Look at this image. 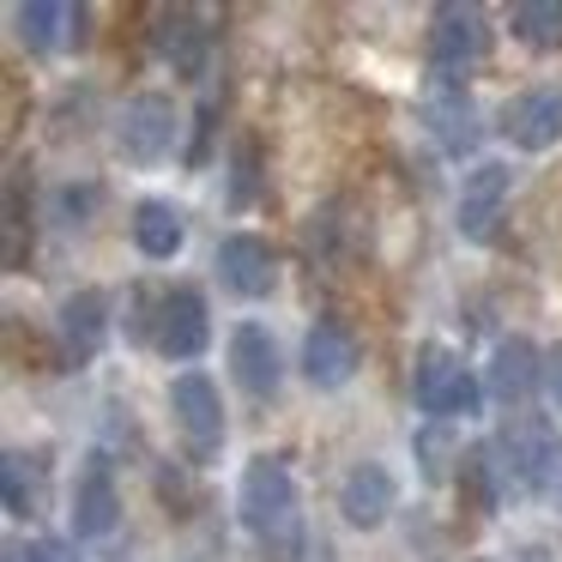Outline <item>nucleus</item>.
<instances>
[{
    "instance_id": "obj_1",
    "label": "nucleus",
    "mask_w": 562,
    "mask_h": 562,
    "mask_svg": "<svg viewBox=\"0 0 562 562\" xmlns=\"http://www.w3.org/2000/svg\"><path fill=\"white\" fill-rule=\"evenodd\" d=\"M236 514H243L248 538L267 550L272 562H291L303 550V514H296V477L279 453L248 460L243 484H236Z\"/></svg>"
},
{
    "instance_id": "obj_2",
    "label": "nucleus",
    "mask_w": 562,
    "mask_h": 562,
    "mask_svg": "<svg viewBox=\"0 0 562 562\" xmlns=\"http://www.w3.org/2000/svg\"><path fill=\"white\" fill-rule=\"evenodd\" d=\"M490 448L502 460V477L514 490H526V496H538V490H550L562 477V429L538 412H508Z\"/></svg>"
},
{
    "instance_id": "obj_3",
    "label": "nucleus",
    "mask_w": 562,
    "mask_h": 562,
    "mask_svg": "<svg viewBox=\"0 0 562 562\" xmlns=\"http://www.w3.org/2000/svg\"><path fill=\"white\" fill-rule=\"evenodd\" d=\"M412 400L429 424H453V417H477V381L448 345H424L412 363Z\"/></svg>"
},
{
    "instance_id": "obj_4",
    "label": "nucleus",
    "mask_w": 562,
    "mask_h": 562,
    "mask_svg": "<svg viewBox=\"0 0 562 562\" xmlns=\"http://www.w3.org/2000/svg\"><path fill=\"white\" fill-rule=\"evenodd\" d=\"M484 55H490V19H484V7L441 0L436 13H429V67H436V79L472 74Z\"/></svg>"
},
{
    "instance_id": "obj_5",
    "label": "nucleus",
    "mask_w": 562,
    "mask_h": 562,
    "mask_svg": "<svg viewBox=\"0 0 562 562\" xmlns=\"http://www.w3.org/2000/svg\"><path fill=\"white\" fill-rule=\"evenodd\" d=\"M170 412H176V429L188 441V460L194 465H212L224 453V400L212 387V375L200 369H182L170 381Z\"/></svg>"
},
{
    "instance_id": "obj_6",
    "label": "nucleus",
    "mask_w": 562,
    "mask_h": 562,
    "mask_svg": "<svg viewBox=\"0 0 562 562\" xmlns=\"http://www.w3.org/2000/svg\"><path fill=\"white\" fill-rule=\"evenodd\" d=\"M176 103L164 98V91H139V98L122 103V115H115V151H122L134 170H151V164H164L176 151Z\"/></svg>"
},
{
    "instance_id": "obj_7",
    "label": "nucleus",
    "mask_w": 562,
    "mask_h": 562,
    "mask_svg": "<svg viewBox=\"0 0 562 562\" xmlns=\"http://www.w3.org/2000/svg\"><path fill=\"white\" fill-rule=\"evenodd\" d=\"M151 345H158L170 363H194V357L212 345V315H206V296H200L194 284H176V291L158 296V327H151Z\"/></svg>"
},
{
    "instance_id": "obj_8",
    "label": "nucleus",
    "mask_w": 562,
    "mask_h": 562,
    "mask_svg": "<svg viewBox=\"0 0 562 562\" xmlns=\"http://www.w3.org/2000/svg\"><path fill=\"white\" fill-rule=\"evenodd\" d=\"M67 520H74V538H110L115 520H122V490H115V472L103 453L79 460L74 496H67Z\"/></svg>"
},
{
    "instance_id": "obj_9",
    "label": "nucleus",
    "mask_w": 562,
    "mask_h": 562,
    "mask_svg": "<svg viewBox=\"0 0 562 562\" xmlns=\"http://www.w3.org/2000/svg\"><path fill=\"white\" fill-rule=\"evenodd\" d=\"M357 369H363V345H357V333L345 327L339 315H321L315 327L303 333V375H308V387L333 393V387H345Z\"/></svg>"
},
{
    "instance_id": "obj_10",
    "label": "nucleus",
    "mask_w": 562,
    "mask_h": 562,
    "mask_svg": "<svg viewBox=\"0 0 562 562\" xmlns=\"http://www.w3.org/2000/svg\"><path fill=\"white\" fill-rule=\"evenodd\" d=\"M151 49H158V61L176 79H200L206 74V55H212V31L194 7H164L151 19Z\"/></svg>"
},
{
    "instance_id": "obj_11",
    "label": "nucleus",
    "mask_w": 562,
    "mask_h": 562,
    "mask_svg": "<svg viewBox=\"0 0 562 562\" xmlns=\"http://www.w3.org/2000/svg\"><path fill=\"white\" fill-rule=\"evenodd\" d=\"M502 134H508L520 151H550L557 146L562 139V79L508 98V110H502Z\"/></svg>"
},
{
    "instance_id": "obj_12",
    "label": "nucleus",
    "mask_w": 562,
    "mask_h": 562,
    "mask_svg": "<svg viewBox=\"0 0 562 562\" xmlns=\"http://www.w3.org/2000/svg\"><path fill=\"white\" fill-rule=\"evenodd\" d=\"M218 272H224V284H231L236 296H248V303H260V296L279 291V255H272V243L255 236V231L224 236L218 243Z\"/></svg>"
},
{
    "instance_id": "obj_13",
    "label": "nucleus",
    "mask_w": 562,
    "mask_h": 562,
    "mask_svg": "<svg viewBox=\"0 0 562 562\" xmlns=\"http://www.w3.org/2000/svg\"><path fill=\"white\" fill-rule=\"evenodd\" d=\"M508 188H514V170L502 158L472 164V170H465V188H460V236L484 243V236L496 231L502 206H508Z\"/></svg>"
},
{
    "instance_id": "obj_14",
    "label": "nucleus",
    "mask_w": 562,
    "mask_h": 562,
    "mask_svg": "<svg viewBox=\"0 0 562 562\" xmlns=\"http://www.w3.org/2000/svg\"><path fill=\"white\" fill-rule=\"evenodd\" d=\"M61 363L67 369H86L91 357L103 351V339H110V296L103 291H74L61 303Z\"/></svg>"
},
{
    "instance_id": "obj_15",
    "label": "nucleus",
    "mask_w": 562,
    "mask_h": 562,
    "mask_svg": "<svg viewBox=\"0 0 562 562\" xmlns=\"http://www.w3.org/2000/svg\"><path fill=\"white\" fill-rule=\"evenodd\" d=\"M424 122H429V134L441 139V151H453V158H465V151L477 146V103L465 98V86L460 79H436L429 86V98H424Z\"/></svg>"
},
{
    "instance_id": "obj_16",
    "label": "nucleus",
    "mask_w": 562,
    "mask_h": 562,
    "mask_svg": "<svg viewBox=\"0 0 562 562\" xmlns=\"http://www.w3.org/2000/svg\"><path fill=\"white\" fill-rule=\"evenodd\" d=\"M393 502H400V484H393V472H387L381 460L351 465V477L339 484V514L357 526V532H375V526H387Z\"/></svg>"
},
{
    "instance_id": "obj_17",
    "label": "nucleus",
    "mask_w": 562,
    "mask_h": 562,
    "mask_svg": "<svg viewBox=\"0 0 562 562\" xmlns=\"http://www.w3.org/2000/svg\"><path fill=\"white\" fill-rule=\"evenodd\" d=\"M544 387V357H538V345L532 339H502L496 351H490V400L496 405H520V400H532V393Z\"/></svg>"
},
{
    "instance_id": "obj_18",
    "label": "nucleus",
    "mask_w": 562,
    "mask_h": 562,
    "mask_svg": "<svg viewBox=\"0 0 562 562\" xmlns=\"http://www.w3.org/2000/svg\"><path fill=\"white\" fill-rule=\"evenodd\" d=\"M231 369L236 381H243L255 400H272L284 381V363H279V339H272L260 321H243V327L231 333Z\"/></svg>"
},
{
    "instance_id": "obj_19",
    "label": "nucleus",
    "mask_w": 562,
    "mask_h": 562,
    "mask_svg": "<svg viewBox=\"0 0 562 562\" xmlns=\"http://www.w3.org/2000/svg\"><path fill=\"white\" fill-rule=\"evenodd\" d=\"M127 231H134V248L146 260H176L182 243H188V224H182V212H176L170 200H139L134 218H127Z\"/></svg>"
},
{
    "instance_id": "obj_20",
    "label": "nucleus",
    "mask_w": 562,
    "mask_h": 562,
    "mask_svg": "<svg viewBox=\"0 0 562 562\" xmlns=\"http://www.w3.org/2000/svg\"><path fill=\"white\" fill-rule=\"evenodd\" d=\"M502 484H508V477H502L496 448H490V441H472L465 460H460V502H465V514H496Z\"/></svg>"
},
{
    "instance_id": "obj_21",
    "label": "nucleus",
    "mask_w": 562,
    "mask_h": 562,
    "mask_svg": "<svg viewBox=\"0 0 562 562\" xmlns=\"http://www.w3.org/2000/svg\"><path fill=\"white\" fill-rule=\"evenodd\" d=\"M19 37H25V49H37V55H49V49H61L67 37H74V7H61V0H25L19 7Z\"/></svg>"
},
{
    "instance_id": "obj_22",
    "label": "nucleus",
    "mask_w": 562,
    "mask_h": 562,
    "mask_svg": "<svg viewBox=\"0 0 562 562\" xmlns=\"http://www.w3.org/2000/svg\"><path fill=\"white\" fill-rule=\"evenodd\" d=\"M508 25H514V37L538 55L562 49V0H520Z\"/></svg>"
},
{
    "instance_id": "obj_23",
    "label": "nucleus",
    "mask_w": 562,
    "mask_h": 562,
    "mask_svg": "<svg viewBox=\"0 0 562 562\" xmlns=\"http://www.w3.org/2000/svg\"><path fill=\"white\" fill-rule=\"evenodd\" d=\"M417 460H424V477H448V465L465 460V441L453 436V424H424V436H417Z\"/></svg>"
},
{
    "instance_id": "obj_24",
    "label": "nucleus",
    "mask_w": 562,
    "mask_h": 562,
    "mask_svg": "<svg viewBox=\"0 0 562 562\" xmlns=\"http://www.w3.org/2000/svg\"><path fill=\"white\" fill-rule=\"evenodd\" d=\"M25 231H31V212H25V164L13 170V182H7V267H25V255H31V243H25Z\"/></svg>"
},
{
    "instance_id": "obj_25",
    "label": "nucleus",
    "mask_w": 562,
    "mask_h": 562,
    "mask_svg": "<svg viewBox=\"0 0 562 562\" xmlns=\"http://www.w3.org/2000/svg\"><path fill=\"white\" fill-rule=\"evenodd\" d=\"M0 490H7V514H19V520L37 514V477H31L25 453H7V460H0Z\"/></svg>"
},
{
    "instance_id": "obj_26",
    "label": "nucleus",
    "mask_w": 562,
    "mask_h": 562,
    "mask_svg": "<svg viewBox=\"0 0 562 562\" xmlns=\"http://www.w3.org/2000/svg\"><path fill=\"white\" fill-rule=\"evenodd\" d=\"M98 182H67L61 188V200H55V206H61V224H86L91 212H98Z\"/></svg>"
},
{
    "instance_id": "obj_27",
    "label": "nucleus",
    "mask_w": 562,
    "mask_h": 562,
    "mask_svg": "<svg viewBox=\"0 0 562 562\" xmlns=\"http://www.w3.org/2000/svg\"><path fill=\"white\" fill-rule=\"evenodd\" d=\"M255 176H260V158H255V146L243 139V146H236V182H231V206L236 212L255 200Z\"/></svg>"
},
{
    "instance_id": "obj_28",
    "label": "nucleus",
    "mask_w": 562,
    "mask_h": 562,
    "mask_svg": "<svg viewBox=\"0 0 562 562\" xmlns=\"http://www.w3.org/2000/svg\"><path fill=\"white\" fill-rule=\"evenodd\" d=\"M19 562H79V550L67 544V538H31V544L19 550Z\"/></svg>"
},
{
    "instance_id": "obj_29",
    "label": "nucleus",
    "mask_w": 562,
    "mask_h": 562,
    "mask_svg": "<svg viewBox=\"0 0 562 562\" xmlns=\"http://www.w3.org/2000/svg\"><path fill=\"white\" fill-rule=\"evenodd\" d=\"M212 122H218V110H212V103H200V115H194V151H188V164H206V146H212Z\"/></svg>"
},
{
    "instance_id": "obj_30",
    "label": "nucleus",
    "mask_w": 562,
    "mask_h": 562,
    "mask_svg": "<svg viewBox=\"0 0 562 562\" xmlns=\"http://www.w3.org/2000/svg\"><path fill=\"white\" fill-rule=\"evenodd\" d=\"M544 393H550V405L562 412V345H550V351H544Z\"/></svg>"
},
{
    "instance_id": "obj_31",
    "label": "nucleus",
    "mask_w": 562,
    "mask_h": 562,
    "mask_svg": "<svg viewBox=\"0 0 562 562\" xmlns=\"http://www.w3.org/2000/svg\"><path fill=\"white\" fill-rule=\"evenodd\" d=\"M550 502H557V508H562V477H557V484H550Z\"/></svg>"
},
{
    "instance_id": "obj_32",
    "label": "nucleus",
    "mask_w": 562,
    "mask_h": 562,
    "mask_svg": "<svg viewBox=\"0 0 562 562\" xmlns=\"http://www.w3.org/2000/svg\"><path fill=\"white\" fill-rule=\"evenodd\" d=\"M472 562H490V557H472Z\"/></svg>"
}]
</instances>
